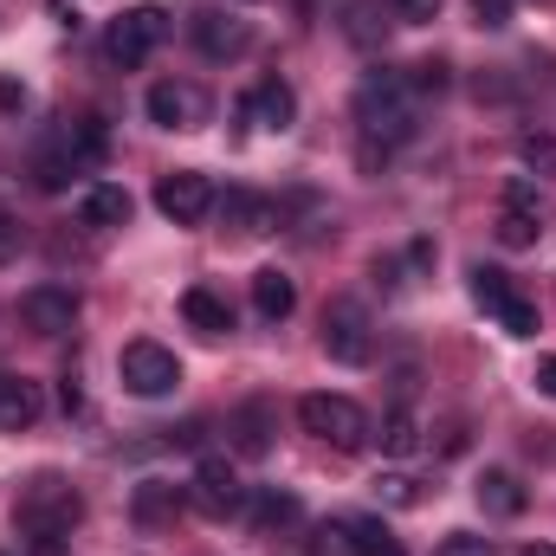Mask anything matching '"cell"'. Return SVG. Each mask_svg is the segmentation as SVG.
Wrapping results in <instances>:
<instances>
[{
	"instance_id": "cell-10",
	"label": "cell",
	"mask_w": 556,
	"mask_h": 556,
	"mask_svg": "<svg viewBox=\"0 0 556 556\" xmlns=\"http://www.w3.org/2000/svg\"><path fill=\"white\" fill-rule=\"evenodd\" d=\"M20 317H26L33 337H65V330L78 324V291H72V285H33V291L20 298Z\"/></svg>"
},
{
	"instance_id": "cell-15",
	"label": "cell",
	"mask_w": 556,
	"mask_h": 556,
	"mask_svg": "<svg viewBox=\"0 0 556 556\" xmlns=\"http://www.w3.org/2000/svg\"><path fill=\"white\" fill-rule=\"evenodd\" d=\"M181 317H188L201 337H227V330H233V304H227L214 285H188V291H181Z\"/></svg>"
},
{
	"instance_id": "cell-37",
	"label": "cell",
	"mask_w": 556,
	"mask_h": 556,
	"mask_svg": "<svg viewBox=\"0 0 556 556\" xmlns=\"http://www.w3.org/2000/svg\"><path fill=\"white\" fill-rule=\"evenodd\" d=\"M59 402H65V415H78V408H85V389H78V376H72V369L59 376Z\"/></svg>"
},
{
	"instance_id": "cell-14",
	"label": "cell",
	"mask_w": 556,
	"mask_h": 556,
	"mask_svg": "<svg viewBox=\"0 0 556 556\" xmlns=\"http://www.w3.org/2000/svg\"><path fill=\"white\" fill-rule=\"evenodd\" d=\"M181 505H188V485H168V479H142L137 492H130V518H137L142 531L175 525V518H181Z\"/></svg>"
},
{
	"instance_id": "cell-3",
	"label": "cell",
	"mask_w": 556,
	"mask_h": 556,
	"mask_svg": "<svg viewBox=\"0 0 556 556\" xmlns=\"http://www.w3.org/2000/svg\"><path fill=\"white\" fill-rule=\"evenodd\" d=\"M298 420H304V433H317L324 446H337V453H363L369 446V415H363V402H350V395H330V389H317V395H304L298 402Z\"/></svg>"
},
{
	"instance_id": "cell-38",
	"label": "cell",
	"mask_w": 556,
	"mask_h": 556,
	"mask_svg": "<svg viewBox=\"0 0 556 556\" xmlns=\"http://www.w3.org/2000/svg\"><path fill=\"white\" fill-rule=\"evenodd\" d=\"M505 207H538V188H531V181H525V175H518V181H511V188H505Z\"/></svg>"
},
{
	"instance_id": "cell-26",
	"label": "cell",
	"mask_w": 556,
	"mask_h": 556,
	"mask_svg": "<svg viewBox=\"0 0 556 556\" xmlns=\"http://www.w3.org/2000/svg\"><path fill=\"white\" fill-rule=\"evenodd\" d=\"M304 551H311V556H363V551H356V531H350V518H330V525H317Z\"/></svg>"
},
{
	"instance_id": "cell-27",
	"label": "cell",
	"mask_w": 556,
	"mask_h": 556,
	"mask_svg": "<svg viewBox=\"0 0 556 556\" xmlns=\"http://www.w3.org/2000/svg\"><path fill=\"white\" fill-rule=\"evenodd\" d=\"M492 317H498V330H511V337H538V330H544V324H538V304H531L525 291H511Z\"/></svg>"
},
{
	"instance_id": "cell-28",
	"label": "cell",
	"mask_w": 556,
	"mask_h": 556,
	"mask_svg": "<svg viewBox=\"0 0 556 556\" xmlns=\"http://www.w3.org/2000/svg\"><path fill=\"white\" fill-rule=\"evenodd\" d=\"M350 531H356V551H363V556L395 551V538H389V525H382V518H350Z\"/></svg>"
},
{
	"instance_id": "cell-40",
	"label": "cell",
	"mask_w": 556,
	"mask_h": 556,
	"mask_svg": "<svg viewBox=\"0 0 556 556\" xmlns=\"http://www.w3.org/2000/svg\"><path fill=\"white\" fill-rule=\"evenodd\" d=\"M538 389L556 402V356H551V363H538Z\"/></svg>"
},
{
	"instance_id": "cell-8",
	"label": "cell",
	"mask_w": 556,
	"mask_h": 556,
	"mask_svg": "<svg viewBox=\"0 0 556 556\" xmlns=\"http://www.w3.org/2000/svg\"><path fill=\"white\" fill-rule=\"evenodd\" d=\"M155 207H162V220H175V227H201V220L214 214V181L194 175V168H175V175L155 181Z\"/></svg>"
},
{
	"instance_id": "cell-24",
	"label": "cell",
	"mask_w": 556,
	"mask_h": 556,
	"mask_svg": "<svg viewBox=\"0 0 556 556\" xmlns=\"http://www.w3.org/2000/svg\"><path fill=\"white\" fill-rule=\"evenodd\" d=\"M72 175H78V155H72V149H65V142H59V149H46V155H39V162H33V181H39V188H46V194H59V188H65V181H72Z\"/></svg>"
},
{
	"instance_id": "cell-21",
	"label": "cell",
	"mask_w": 556,
	"mask_h": 556,
	"mask_svg": "<svg viewBox=\"0 0 556 556\" xmlns=\"http://www.w3.org/2000/svg\"><path fill=\"white\" fill-rule=\"evenodd\" d=\"M343 33H350L356 46H382V39H389V20H382L376 0H356V7L343 13Z\"/></svg>"
},
{
	"instance_id": "cell-9",
	"label": "cell",
	"mask_w": 556,
	"mask_h": 556,
	"mask_svg": "<svg viewBox=\"0 0 556 556\" xmlns=\"http://www.w3.org/2000/svg\"><path fill=\"white\" fill-rule=\"evenodd\" d=\"M149 124H162V130H201L207 124V98H201V85H188V78H162V85H149Z\"/></svg>"
},
{
	"instance_id": "cell-19",
	"label": "cell",
	"mask_w": 556,
	"mask_h": 556,
	"mask_svg": "<svg viewBox=\"0 0 556 556\" xmlns=\"http://www.w3.org/2000/svg\"><path fill=\"white\" fill-rule=\"evenodd\" d=\"M479 505H485L492 518H518V511H525V485H518V472H505V466L479 472Z\"/></svg>"
},
{
	"instance_id": "cell-32",
	"label": "cell",
	"mask_w": 556,
	"mask_h": 556,
	"mask_svg": "<svg viewBox=\"0 0 556 556\" xmlns=\"http://www.w3.org/2000/svg\"><path fill=\"white\" fill-rule=\"evenodd\" d=\"M376 492H382L389 505H415V498H420V485L408 479V472H382V479H376Z\"/></svg>"
},
{
	"instance_id": "cell-16",
	"label": "cell",
	"mask_w": 556,
	"mask_h": 556,
	"mask_svg": "<svg viewBox=\"0 0 556 556\" xmlns=\"http://www.w3.org/2000/svg\"><path fill=\"white\" fill-rule=\"evenodd\" d=\"M39 382H26V376H0V433H26L33 420H39Z\"/></svg>"
},
{
	"instance_id": "cell-20",
	"label": "cell",
	"mask_w": 556,
	"mask_h": 556,
	"mask_svg": "<svg viewBox=\"0 0 556 556\" xmlns=\"http://www.w3.org/2000/svg\"><path fill=\"white\" fill-rule=\"evenodd\" d=\"M227 433H233V446H240L247 459H260V453L273 446V408H266V402H247L240 415L227 420Z\"/></svg>"
},
{
	"instance_id": "cell-35",
	"label": "cell",
	"mask_w": 556,
	"mask_h": 556,
	"mask_svg": "<svg viewBox=\"0 0 556 556\" xmlns=\"http://www.w3.org/2000/svg\"><path fill=\"white\" fill-rule=\"evenodd\" d=\"M389 13H395V20H408V26H427V20L440 13V0H389Z\"/></svg>"
},
{
	"instance_id": "cell-25",
	"label": "cell",
	"mask_w": 556,
	"mask_h": 556,
	"mask_svg": "<svg viewBox=\"0 0 556 556\" xmlns=\"http://www.w3.org/2000/svg\"><path fill=\"white\" fill-rule=\"evenodd\" d=\"M415 446H420V427H415V415H408V408H389V415H382V453L408 459Z\"/></svg>"
},
{
	"instance_id": "cell-18",
	"label": "cell",
	"mask_w": 556,
	"mask_h": 556,
	"mask_svg": "<svg viewBox=\"0 0 556 556\" xmlns=\"http://www.w3.org/2000/svg\"><path fill=\"white\" fill-rule=\"evenodd\" d=\"M253 311H260L266 324H285V317L298 311V285L278 273V266H260V273H253Z\"/></svg>"
},
{
	"instance_id": "cell-22",
	"label": "cell",
	"mask_w": 556,
	"mask_h": 556,
	"mask_svg": "<svg viewBox=\"0 0 556 556\" xmlns=\"http://www.w3.org/2000/svg\"><path fill=\"white\" fill-rule=\"evenodd\" d=\"M538 233H544V220H538V207H505V214H498V240H505L511 253H525V247H538Z\"/></svg>"
},
{
	"instance_id": "cell-33",
	"label": "cell",
	"mask_w": 556,
	"mask_h": 556,
	"mask_svg": "<svg viewBox=\"0 0 556 556\" xmlns=\"http://www.w3.org/2000/svg\"><path fill=\"white\" fill-rule=\"evenodd\" d=\"M433 556H498V551H492V538H472V531H459V538H446Z\"/></svg>"
},
{
	"instance_id": "cell-30",
	"label": "cell",
	"mask_w": 556,
	"mask_h": 556,
	"mask_svg": "<svg viewBox=\"0 0 556 556\" xmlns=\"http://www.w3.org/2000/svg\"><path fill=\"white\" fill-rule=\"evenodd\" d=\"M518 155H525L531 175H556V137H525L518 142Z\"/></svg>"
},
{
	"instance_id": "cell-6",
	"label": "cell",
	"mask_w": 556,
	"mask_h": 556,
	"mask_svg": "<svg viewBox=\"0 0 556 556\" xmlns=\"http://www.w3.org/2000/svg\"><path fill=\"white\" fill-rule=\"evenodd\" d=\"M168 39V13L162 7H130L111 33H104V52H111V65H124V72H137L142 59L155 52Z\"/></svg>"
},
{
	"instance_id": "cell-2",
	"label": "cell",
	"mask_w": 556,
	"mask_h": 556,
	"mask_svg": "<svg viewBox=\"0 0 556 556\" xmlns=\"http://www.w3.org/2000/svg\"><path fill=\"white\" fill-rule=\"evenodd\" d=\"M13 525H20L26 544H33V538H72V531L85 525V498H78L72 479L39 472V479H26V492H20V505H13Z\"/></svg>"
},
{
	"instance_id": "cell-34",
	"label": "cell",
	"mask_w": 556,
	"mask_h": 556,
	"mask_svg": "<svg viewBox=\"0 0 556 556\" xmlns=\"http://www.w3.org/2000/svg\"><path fill=\"white\" fill-rule=\"evenodd\" d=\"M20 247H26V233H20V220L0 207V266H13V260H20Z\"/></svg>"
},
{
	"instance_id": "cell-12",
	"label": "cell",
	"mask_w": 556,
	"mask_h": 556,
	"mask_svg": "<svg viewBox=\"0 0 556 556\" xmlns=\"http://www.w3.org/2000/svg\"><path fill=\"white\" fill-rule=\"evenodd\" d=\"M298 117V91L285 78H260L247 98H240V124H266V130H291Z\"/></svg>"
},
{
	"instance_id": "cell-42",
	"label": "cell",
	"mask_w": 556,
	"mask_h": 556,
	"mask_svg": "<svg viewBox=\"0 0 556 556\" xmlns=\"http://www.w3.org/2000/svg\"><path fill=\"white\" fill-rule=\"evenodd\" d=\"M0 556H13V551H0Z\"/></svg>"
},
{
	"instance_id": "cell-5",
	"label": "cell",
	"mask_w": 556,
	"mask_h": 556,
	"mask_svg": "<svg viewBox=\"0 0 556 556\" xmlns=\"http://www.w3.org/2000/svg\"><path fill=\"white\" fill-rule=\"evenodd\" d=\"M117 376H124V389L142 395V402H155V395H168L175 382H181V363H175V350H162V343H124V356H117Z\"/></svg>"
},
{
	"instance_id": "cell-17",
	"label": "cell",
	"mask_w": 556,
	"mask_h": 556,
	"mask_svg": "<svg viewBox=\"0 0 556 556\" xmlns=\"http://www.w3.org/2000/svg\"><path fill=\"white\" fill-rule=\"evenodd\" d=\"M78 220L85 227H130V194L117 181H98V188L78 194Z\"/></svg>"
},
{
	"instance_id": "cell-36",
	"label": "cell",
	"mask_w": 556,
	"mask_h": 556,
	"mask_svg": "<svg viewBox=\"0 0 556 556\" xmlns=\"http://www.w3.org/2000/svg\"><path fill=\"white\" fill-rule=\"evenodd\" d=\"M0 111H7V117L26 111V85H20V78H0Z\"/></svg>"
},
{
	"instance_id": "cell-41",
	"label": "cell",
	"mask_w": 556,
	"mask_h": 556,
	"mask_svg": "<svg viewBox=\"0 0 556 556\" xmlns=\"http://www.w3.org/2000/svg\"><path fill=\"white\" fill-rule=\"evenodd\" d=\"M525 556H556V544H531V551H525Z\"/></svg>"
},
{
	"instance_id": "cell-13",
	"label": "cell",
	"mask_w": 556,
	"mask_h": 556,
	"mask_svg": "<svg viewBox=\"0 0 556 556\" xmlns=\"http://www.w3.org/2000/svg\"><path fill=\"white\" fill-rule=\"evenodd\" d=\"M214 207H220V220L233 227V233H273L278 220V201H266V194H253V188H227V194H214Z\"/></svg>"
},
{
	"instance_id": "cell-1",
	"label": "cell",
	"mask_w": 556,
	"mask_h": 556,
	"mask_svg": "<svg viewBox=\"0 0 556 556\" xmlns=\"http://www.w3.org/2000/svg\"><path fill=\"white\" fill-rule=\"evenodd\" d=\"M356 124L363 142L376 149H395V142L415 137V91H408V72H369L356 85Z\"/></svg>"
},
{
	"instance_id": "cell-4",
	"label": "cell",
	"mask_w": 556,
	"mask_h": 556,
	"mask_svg": "<svg viewBox=\"0 0 556 556\" xmlns=\"http://www.w3.org/2000/svg\"><path fill=\"white\" fill-rule=\"evenodd\" d=\"M188 505H194L201 518H240V511H247V485H240V472H233L220 453H207V459L194 466V479H188Z\"/></svg>"
},
{
	"instance_id": "cell-23",
	"label": "cell",
	"mask_w": 556,
	"mask_h": 556,
	"mask_svg": "<svg viewBox=\"0 0 556 556\" xmlns=\"http://www.w3.org/2000/svg\"><path fill=\"white\" fill-rule=\"evenodd\" d=\"M278 525H298V498L278 492V485H266V492L253 498V531H278Z\"/></svg>"
},
{
	"instance_id": "cell-39",
	"label": "cell",
	"mask_w": 556,
	"mask_h": 556,
	"mask_svg": "<svg viewBox=\"0 0 556 556\" xmlns=\"http://www.w3.org/2000/svg\"><path fill=\"white\" fill-rule=\"evenodd\" d=\"M26 556H72V544H65V538H33Z\"/></svg>"
},
{
	"instance_id": "cell-11",
	"label": "cell",
	"mask_w": 556,
	"mask_h": 556,
	"mask_svg": "<svg viewBox=\"0 0 556 556\" xmlns=\"http://www.w3.org/2000/svg\"><path fill=\"white\" fill-rule=\"evenodd\" d=\"M194 46H201L207 59H240V52L253 46V26H247L240 13H220V7H201V13H194Z\"/></svg>"
},
{
	"instance_id": "cell-29",
	"label": "cell",
	"mask_w": 556,
	"mask_h": 556,
	"mask_svg": "<svg viewBox=\"0 0 556 556\" xmlns=\"http://www.w3.org/2000/svg\"><path fill=\"white\" fill-rule=\"evenodd\" d=\"M408 91L415 98H440L446 91V59H420L415 72H408Z\"/></svg>"
},
{
	"instance_id": "cell-7",
	"label": "cell",
	"mask_w": 556,
	"mask_h": 556,
	"mask_svg": "<svg viewBox=\"0 0 556 556\" xmlns=\"http://www.w3.org/2000/svg\"><path fill=\"white\" fill-rule=\"evenodd\" d=\"M324 356L343 363V369L369 363V311L356 298H330L324 304Z\"/></svg>"
},
{
	"instance_id": "cell-31",
	"label": "cell",
	"mask_w": 556,
	"mask_h": 556,
	"mask_svg": "<svg viewBox=\"0 0 556 556\" xmlns=\"http://www.w3.org/2000/svg\"><path fill=\"white\" fill-rule=\"evenodd\" d=\"M466 7H472V20H479L485 33H505L511 13H518V0H466Z\"/></svg>"
}]
</instances>
